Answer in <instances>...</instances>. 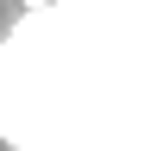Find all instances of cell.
<instances>
[{"instance_id":"obj_1","label":"cell","mask_w":151,"mask_h":151,"mask_svg":"<svg viewBox=\"0 0 151 151\" xmlns=\"http://www.w3.org/2000/svg\"><path fill=\"white\" fill-rule=\"evenodd\" d=\"M19 6H25V13H38V6H50V0H19Z\"/></svg>"}]
</instances>
